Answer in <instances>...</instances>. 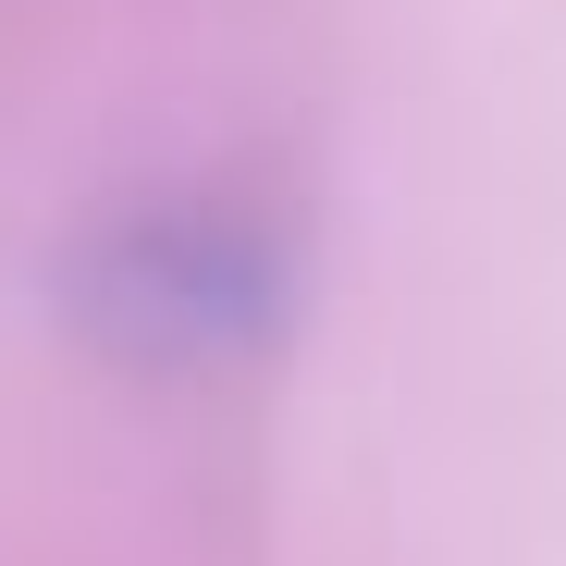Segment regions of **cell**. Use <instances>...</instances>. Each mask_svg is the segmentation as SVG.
Returning a JSON list of instances; mask_svg holds the SVG:
<instances>
[{
	"mask_svg": "<svg viewBox=\"0 0 566 566\" xmlns=\"http://www.w3.org/2000/svg\"><path fill=\"white\" fill-rule=\"evenodd\" d=\"M62 308L148 369H210L283 321V234L222 198H136L112 222H86Z\"/></svg>",
	"mask_w": 566,
	"mask_h": 566,
	"instance_id": "1",
	"label": "cell"
}]
</instances>
